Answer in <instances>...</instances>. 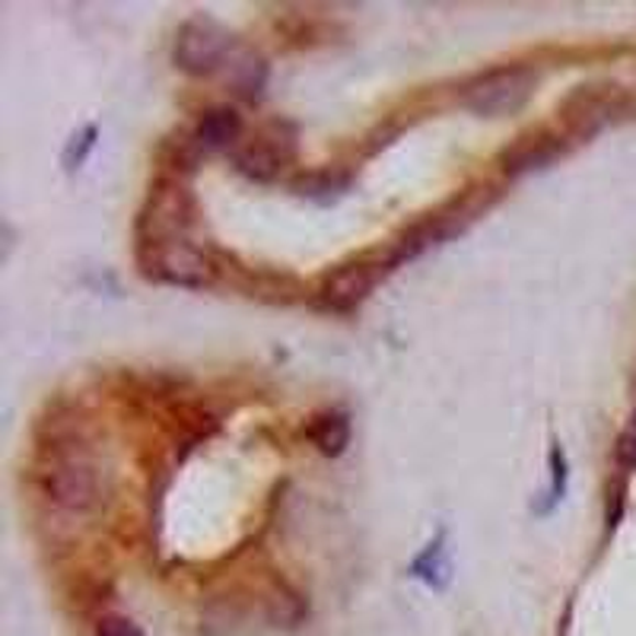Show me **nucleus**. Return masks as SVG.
<instances>
[{
  "label": "nucleus",
  "mask_w": 636,
  "mask_h": 636,
  "mask_svg": "<svg viewBox=\"0 0 636 636\" xmlns=\"http://www.w3.org/2000/svg\"><path fill=\"white\" fill-rule=\"evenodd\" d=\"M38 484H42V493L67 512H87L102 497L99 465L83 443L52 445L38 472Z\"/></svg>",
  "instance_id": "nucleus-1"
},
{
  "label": "nucleus",
  "mask_w": 636,
  "mask_h": 636,
  "mask_svg": "<svg viewBox=\"0 0 636 636\" xmlns=\"http://www.w3.org/2000/svg\"><path fill=\"white\" fill-rule=\"evenodd\" d=\"M535 83H538V73L525 64L493 67L487 73H477L472 83L462 87V102L475 115L503 118V115H515L532 99Z\"/></svg>",
  "instance_id": "nucleus-2"
},
{
  "label": "nucleus",
  "mask_w": 636,
  "mask_h": 636,
  "mask_svg": "<svg viewBox=\"0 0 636 636\" xmlns=\"http://www.w3.org/2000/svg\"><path fill=\"white\" fill-rule=\"evenodd\" d=\"M232 55V38L214 20L194 16L175 35V64L185 73H214Z\"/></svg>",
  "instance_id": "nucleus-3"
},
{
  "label": "nucleus",
  "mask_w": 636,
  "mask_h": 636,
  "mask_svg": "<svg viewBox=\"0 0 636 636\" xmlns=\"http://www.w3.org/2000/svg\"><path fill=\"white\" fill-rule=\"evenodd\" d=\"M150 274L175 286H207L214 281V264L197 252L189 239H169V242H150Z\"/></svg>",
  "instance_id": "nucleus-4"
},
{
  "label": "nucleus",
  "mask_w": 636,
  "mask_h": 636,
  "mask_svg": "<svg viewBox=\"0 0 636 636\" xmlns=\"http://www.w3.org/2000/svg\"><path fill=\"white\" fill-rule=\"evenodd\" d=\"M388 264L395 261H370V258H360L353 264H344L338 271H331L321 284V303L334 313H350L356 309L370 293L373 286L379 284L382 274L388 271Z\"/></svg>",
  "instance_id": "nucleus-5"
},
{
  "label": "nucleus",
  "mask_w": 636,
  "mask_h": 636,
  "mask_svg": "<svg viewBox=\"0 0 636 636\" xmlns=\"http://www.w3.org/2000/svg\"><path fill=\"white\" fill-rule=\"evenodd\" d=\"M293 157V137L281 134V125L261 130L249 144L236 147V166L239 172H246L254 182H271L274 175H281L286 162Z\"/></svg>",
  "instance_id": "nucleus-6"
},
{
  "label": "nucleus",
  "mask_w": 636,
  "mask_h": 636,
  "mask_svg": "<svg viewBox=\"0 0 636 636\" xmlns=\"http://www.w3.org/2000/svg\"><path fill=\"white\" fill-rule=\"evenodd\" d=\"M617 112V93L614 90H595V87H579L564 105V122L567 130L576 137H586Z\"/></svg>",
  "instance_id": "nucleus-7"
},
{
  "label": "nucleus",
  "mask_w": 636,
  "mask_h": 636,
  "mask_svg": "<svg viewBox=\"0 0 636 636\" xmlns=\"http://www.w3.org/2000/svg\"><path fill=\"white\" fill-rule=\"evenodd\" d=\"M564 154V144L560 137L554 134H544V130H532V134H522L512 147L503 150V169L519 175V172H529V169H538V166H547L554 157Z\"/></svg>",
  "instance_id": "nucleus-8"
},
{
  "label": "nucleus",
  "mask_w": 636,
  "mask_h": 636,
  "mask_svg": "<svg viewBox=\"0 0 636 636\" xmlns=\"http://www.w3.org/2000/svg\"><path fill=\"white\" fill-rule=\"evenodd\" d=\"M242 137V115L229 105H217L201 115L194 127V140L201 150H229Z\"/></svg>",
  "instance_id": "nucleus-9"
},
{
  "label": "nucleus",
  "mask_w": 636,
  "mask_h": 636,
  "mask_svg": "<svg viewBox=\"0 0 636 636\" xmlns=\"http://www.w3.org/2000/svg\"><path fill=\"white\" fill-rule=\"evenodd\" d=\"M226 83L242 95V99H258L264 90V80H268V67L264 61L249 52V48H236L229 58H226Z\"/></svg>",
  "instance_id": "nucleus-10"
},
{
  "label": "nucleus",
  "mask_w": 636,
  "mask_h": 636,
  "mask_svg": "<svg viewBox=\"0 0 636 636\" xmlns=\"http://www.w3.org/2000/svg\"><path fill=\"white\" fill-rule=\"evenodd\" d=\"M309 440L321 455L338 458L350 445V417L344 411L316 413L309 423Z\"/></svg>",
  "instance_id": "nucleus-11"
},
{
  "label": "nucleus",
  "mask_w": 636,
  "mask_h": 636,
  "mask_svg": "<svg viewBox=\"0 0 636 636\" xmlns=\"http://www.w3.org/2000/svg\"><path fill=\"white\" fill-rule=\"evenodd\" d=\"M413 576H420L423 582H430V586H445V579H448V564L443 560V550H440V544H430L427 547V554L423 557H417V564H413Z\"/></svg>",
  "instance_id": "nucleus-12"
},
{
  "label": "nucleus",
  "mask_w": 636,
  "mask_h": 636,
  "mask_svg": "<svg viewBox=\"0 0 636 636\" xmlns=\"http://www.w3.org/2000/svg\"><path fill=\"white\" fill-rule=\"evenodd\" d=\"M550 468H554V475H550V500H547L544 512L550 507H557L564 500V490H567V455H564L560 445L550 448Z\"/></svg>",
  "instance_id": "nucleus-13"
},
{
  "label": "nucleus",
  "mask_w": 636,
  "mask_h": 636,
  "mask_svg": "<svg viewBox=\"0 0 636 636\" xmlns=\"http://www.w3.org/2000/svg\"><path fill=\"white\" fill-rule=\"evenodd\" d=\"M95 636H144V631L125 614H105L95 624Z\"/></svg>",
  "instance_id": "nucleus-14"
},
{
  "label": "nucleus",
  "mask_w": 636,
  "mask_h": 636,
  "mask_svg": "<svg viewBox=\"0 0 636 636\" xmlns=\"http://www.w3.org/2000/svg\"><path fill=\"white\" fill-rule=\"evenodd\" d=\"M614 455H617V465H621L624 472H636V417L627 423V430L621 433Z\"/></svg>",
  "instance_id": "nucleus-15"
}]
</instances>
